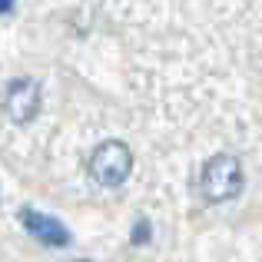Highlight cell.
Returning a JSON list of instances; mask_svg holds the SVG:
<instances>
[{"label": "cell", "instance_id": "cell-1", "mask_svg": "<svg viewBox=\"0 0 262 262\" xmlns=\"http://www.w3.org/2000/svg\"><path fill=\"white\" fill-rule=\"evenodd\" d=\"M199 186L209 203H229L243 192V163L232 153L209 156L203 166V176H199Z\"/></svg>", "mask_w": 262, "mask_h": 262}, {"label": "cell", "instance_id": "cell-2", "mask_svg": "<svg viewBox=\"0 0 262 262\" xmlns=\"http://www.w3.org/2000/svg\"><path fill=\"white\" fill-rule=\"evenodd\" d=\"M129 173H133V149L126 143L106 140L90 153V176H93V183L113 189V186L126 183Z\"/></svg>", "mask_w": 262, "mask_h": 262}, {"label": "cell", "instance_id": "cell-3", "mask_svg": "<svg viewBox=\"0 0 262 262\" xmlns=\"http://www.w3.org/2000/svg\"><path fill=\"white\" fill-rule=\"evenodd\" d=\"M4 110L13 123H30L40 110V86L37 80H13L7 86V100H4Z\"/></svg>", "mask_w": 262, "mask_h": 262}, {"label": "cell", "instance_id": "cell-4", "mask_svg": "<svg viewBox=\"0 0 262 262\" xmlns=\"http://www.w3.org/2000/svg\"><path fill=\"white\" fill-rule=\"evenodd\" d=\"M20 223H24V229L43 246H53V249L70 246V229L53 216H43V212H37V209H20Z\"/></svg>", "mask_w": 262, "mask_h": 262}, {"label": "cell", "instance_id": "cell-5", "mask_svg": "<svg viewBox=\"0 0 262 262\" xmlns=\"http://www.w3.org/2000/svg\"><path fill=\"white\" fill-rule=\"evenodd\" d=\"M146 243H149V223H146V219H140L136 229H133V246H146Z\"/></svg>", "mask_w": 262, "mask_h": 262}, {"label": "cell", "instance_id": "cell-6", "mask_svg": "<svg viewBox=\"0 0 262 262\" xmlns=\"http://www.w3.org/2000/svg\"><path fill=\"white\" fill-rule=\"evenodd\" d=\"M13 10V0H0V13H10Z\"/></svg>", "mask_w": 262, "mask_h": 262}, {"label": "cell", "instance_id": "cell-7", "mask_svg": "<svg viewBox=\"0 0 262 262\" xmlns=\"http://www.w3.org/2000/svg\"><path fill=\"white\" fill-rule=\"evenodd\" d=\"M77 262H90V259H77Z\"/></svg>", "mask_w": 262, "mask_h": 262}]
</instances>
